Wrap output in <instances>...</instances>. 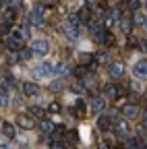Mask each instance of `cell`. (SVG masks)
<instances>
[{"instance_id": "1", "label": "cell", "mask_w": 147, "mask_h": 149, "mask_svg": "<svg viewBox=\"0 0 147 149\" xmlns=\"http://www.w3.org/2000/svg\"><path fill=\"white\" fill-rule=\"evenodd\" d=\"M29 21H31V25H35V27H40V25L44 23V4H42V2H40L38 6H35L33 10H31Z\"/></svg>"}, {"instance_id": "34", "label": "cell", "mask_w": 147, "mask_h": 149, "mask_svg": "<svg viewBox=\"0 0 147 149\" xmlns=\"http://www.w3.org/2000/svg\"><path fill=\"white\" fill-rule=\"evenodd\" d=\"M60 87H62L60 81H58V83H52V91H56V89H60Z\"/></svg>"}, {"instance_id": "18", "label": "cell", "mask_w": 147, "mask_h": 149, "mask_svg": "<svg viewBox=\"0 0 147 149\" xmlns=\"http://www.w3.org/2000/svg\"><path fill=\"white\" fill-rule=\"evenodd\" d=\"M54 70H56V74H58V77H64V74H68V66H66L64 62H58Z\"/></svg>"}, {"instance_id": "16", "label": "cell", "mask_w": 147, "mask_h": 149, "mask_svg": "<svg viewBox=\"0 0 147 149\" xmlns=\"http://www.w3.org/2000/svg\"><path fill=\"white\" fill-rule=\"evenodd\" d=\"M2 133L6 135V139H13V137H15V126H13L10 122H4V124H2Z\"/></svg>"}, {"instance_id": "46", "label": "cell", "mask_w": 147, "mask_h": 149, "mask_svg": "<svg viewBox=\"0 0 147 149\" xmlns=\"http://www.w3.org/2000/svg\"><path fill=\"white\" fill-rule=\"evenodd\" d=\"M141 149H147V145H143V147H141Z\"/></svg>"}, {"instance_id": "45", "label": "cell", "mask_w": 147, "mask_h": 149, "mask_svg": "<svg viewBox=\"0 0 147 149\" xmlns=\"http://www.w3.org/2000/svg\"><path fill=\"white\" fill-rule=\"evenodd\" d=\"M145 29H147V19H145Z\"/></svg>"}, {"instance_id": "38", "label": "cell", "mask_w": 147, "mask_h": 149, "mask_svg": "<svg viewBox=\"0 0 147 149\" xmlns=\"http://www.w3.org/2000/svg\"><path fill=\"white\" fill-rule=\"evenodd\" d=\"M50 112H58V104H52L50 106Z\"/></svg>"}, {"instance_id": "33", "label": "cell", "mask_w": 147, "mask_h": 149, "mask_svg": "<svg viewBox=\"0 0 147 149\" xmlns=\"http://www.w3.org/2000/svg\"><path fill=\"white\" fill-rule=\"evenodd\" d=\"M95 58H98V60H100V62H106V58H108V56H106V54H104V52H102V54H98V56H95Z\"/></svg>"}, {"instance_id": "25", "label": "cell", "mask_w": 147, "mask_h": 149, "mask_svg": "<svg viewBox=\"0 0 147 149\" xmlns=\"http://www.w3.org/2000/svg\"><path fill=\"white\" fill-rule=\"evenodd\" d=\"M81 62H83V64H91V62H93V54L83 52V54H81Z\"/></svg>"}, {"instance_id": "6", "label": "cell", "mask_w": 147, "mask_h": 149, "mask_svg": "<svg viewBox=\"0 0 147 149\" xmlns=\"http://www.w3.org/2000/svg\"><path fill=\"white\" fill-rule=\"evenodd\" d=\"M116 21H120V13L116 8L104 15V27H112V25H116Z\"/></svg>"}, {"instance_id": "43", "label": "cell", "mask_w": 147, "mask_h": 149, "mask_svg": "<svg viewBox=\"0 0 147 149\" xmlns=\"http://www.w3.org/2000/svg\"><path fill=\"white\" fill-rule=\"evenodd\" d=\"M85 2H89V4H93V2H95V0H85Z\"/></svg>"}, {"instance_id": "41", "label": "cell", "mask_w": 147, "mask_h": 149, "mask_svg": "<svg viewBox=\"0 0 147 149\" xmlns=\"http://www.w3.org/2000/svg\"><path fill=\"white\" fill-rule=\"evenodd\" d=\"M0 149H8V143H0Z\"/></svg>"}, {"instance_id": "5", "label": "cell", "mask_w": 147, "mask_h": 149, "mask_svg": "<svg viewBox=\"0 0 147 149\" xmlns=\"http://www.w3.org/2000/svg\"><path fill=\"white\" fill-rule=\"evenodd\" d=\"M17 124H19L21 128H25V130H31L35 126V120L31 116H27V114H19L17 116Z\"/></svg>"}, {"instance_id": "47", "label": "cell", "mask_w": 147, "mask_h": 149, "mask_svg": "<svg viewBox=\"0 0 147 149\" xmlns=\"http://www.w3.org/2000/svg\"><path fill=\"white\" fill-rule=\"evenodd\" d=\"M0 50H2V42H0Z\"/></svg>"}, {"instance_id": "49", "label": "cell", "mask_w": 147, "mask_h": 149, "mask_svg": "<svg viewBox=\"0 0 147 149\" xmlns=\"http://www.w3.org/2000/svg\"><path fill=\"white\" fill-rule=\"evenodd\" d=\"M145 97H147V95H145Z\"/></svg>"}, {"instance_id": "2", "label": "cell", "mask_w": 147, "mask_h": 149, "mask_svg": "<svg viewBox=\"0 0 147 149\" xmlns=\"http://www.w3.org/2000/svg\"><path fill=\"white\" fill-rule=\"evenodd\" d=\"M133 74H135L137 81H145L147 79V60H139L133 66Z\"/></svg>"}, {"instance_id": "40", "label": "cell", "mask_w": 147, "mask_h": 149, "mask_svg": "<svg viewBox=\"0 0 147 149\" xmlns=\"http://www.w3.org/2000/svg\"><path fill=\"white\" fill-rule=\"evenodd\" d=\"M141 48H143V50H147V40H143V42H141Z\"/></svg>"}, {"instance_id": "4", "label": "cell", "mask_w": 147, "mask_h": 149, "mask_svg": "<svg viewBox=\"0 0 147 149\" xmlns=\"http://www.w3.org/2000/svg\"><path fill=\"white\" fill-rule=\"evenodd\" d=\"M54 72V66L50 64V62H42V64H38L33 68V74L35 77H50V74Z\"/></svg>"}, {"instance_id": "10", "label": "cell", "mask_w": 147, "mask_h": 149, "mask_svg": "<svg viewBox=\"0 0 147 149\" xmlns=\"http://www.w3.org/2000/svg\"><path fill=\"white\" fill-rule=\"evenodd\" d=\"M62 31H64V35L68 37L70 42H77V37H79V31H77V27H75V25L66 23V25H62Z\"/></svg>"}, {"instance_id": "17", "label": "cell", "mask_w": 147, "mask_h": 149, "mask_svg": "<svg viewBox=\"0 0 147 149\" xmlns=\"http://www.w3.org/2000/svg\"><path fill=\"white\" fill-rule=\"evenodd\" d=\"M8 106V93L4 87H0V108H6Z\"/></svg>"}, {"instance_id": "21", "label": "cell", "mask_w": 147, "mask_h": 149, "mask_svg": "<svg viewBox=\"0 0 147 149\" xmlns=\"http://www.w3.org/2000/svg\"><path fill=\"white\" fill-rule=\"evenodd\" d=\"M31 54H33V50H29V48H23V50L19 52V58H21V60H29V58H31Z\"/></svg>"}, {"instance_id": "36", "label": "cell", "mask_w": 147, "mask_h": 149, "mask_svg": "<svg viewBox=\"0 0 147 149\" xmlns=\"http://www.w3.org/2000/svg\"><path fill=\"white\" fill-rule=\"evenodd\" d=\"M135 21H137V23H145V17H141V15H137V17H135Z\"/></svg>"}, {"instance_id": "19", "label": "cell", "mask_w": 147, "mask_h": 149, "mask_svg": "<svg viewBox=\"0 0 147 149\" xmlns=\"http://www.w3.org/2000/svg\"><path fill=\"white\" fill-rule=\"evenodd\" d=\"M68 23L75 25V27H79V25H81V17H79V13H70V15H68Z\"/></svg>"}, {"instance_id": "42", "label": "cell", "mask_w": 147, "mask_h": 149, "mask_svg": "<svg viewBox=\"0 0 147 149\" xmlns=\"http://www.w3.org/2000/svg\"><path fill=\"white\" fill-rule=\"evenodd\" d=\"M100 149H108V145L106 143H100Z\"/></svg>"}, {"instance_id": "35", "label": "cell", "mask_w": 147, "mask_h": 149, "mask_svg": "<svg viewBox=\"0 0 147 149\" xmlns=\"http://www.w3.org/2000/svg\"><path fill=\"white\" fill-rule=\"evenodd\" d=\"M131 87H133V91H141V85H139V83H137V81H135V83H133V85H131Z\"/></svg>"}, {"instance_id": "9", "label": "cell", "mask_w": 147, "mask_h": 149, "mask_svg": "<svg viewBox=\"0 0 147 149\" xmlns=\"http://www.w3.org/2000/svg\"><path fill=\"white\" fill-rule=\"evenodd\" d=\"M6 46H8V50H13V52H21V50H23V44H21V37H19V35H10L8 40H6Z\"/></svg>"}, {"instance_id": "28", "label": "cell", "mask_w": 147, "mask_h": 149, "mask_svg": "<svg viewBox=\"0 0 147 149\" xmlns=\"http://www.w3.org/2000/svg\"><path fill=\"white\" fill-rule=\"evenodd\" d=\"M79 135L77 133H66V143H77Z\"/></svg>"}, {"instance_id": "20", "label": "cell", "mask_w": 147, "mask_h": 149, "mask_svg": "<svg viewBox=\"0 0 147 149\" xmlns=\"http://www.w3.org/2000/svg\"><path fill=\"white\" fill-rule=\"evenodd\" d=\"M42 130H44V133H54V124L50 122V120H42Z\"/></svg>"}, {"instance_id": "3", "label": "cell", "mask_w": 147, "mask_h": 149, "mask_svg": "<svg viewBox=\"0 0 147 149\" xmlns=\"http://www.w3.org/2000/svg\"><path fill=\"white\" fill-rule=\"evenodd\" d=\"M31 50H33L35 54H40V56H46V54L50 52V44H48V40H33Z\"/></svg>"}, {"instance_id": "23", "label": "cell", "mask_w": 147, "mask_h": 149, "mask_svg": "<svg viewBox=\"0 0 147 149\" xmlns=\"http://www.w3.org/2000/svg\"><path fill=\"white\" fill-rule=\"evenodd\" d=\"M102 44H106V46H112V44H114V35L110 33V31H106V33H104V40H102Z\"/></svg>"}, {"instance_id": "15", "label": "cell", "mask_w": 147, "mask_h": 149, "mask_svg": "<svg viewBox=\"0 0 147 149\" xmlns=\"http://www.w3.org/2000/svg\"><path fill=\"white\" fill-rule=\"evenodd\" d=\"M114 130H116L118 135H126V133H128V124H126L124 120H118V122L114 124Z\"/></svg>"}, {"instance_id": "37", "label": "cell", "mask_w": 147, "mask_h": 149, "mask_svg": "<svg viewBox=\"0 0 147 149\" xmlns=\"http://www.w3.org/2000/svg\"><path fill=\"white\" fill-rule=\"evenodd\" d=\"M42 4H50L52 6V4H56V0H42Z\"/></svg>"}, {"instance_id": "14", "label": "cell", "mask_w": 147, "mask_h": 149, "mask_svg": "<svg viewBox=\"0 0 147 149\" xmlns=\"http://www.w3.org/2000/svg\"><path fill=\"white\" fill-rule=\"evenodd\" d=\"M98 128L100 130H110L112 128V120H110L108 116H100L98 118Z\"/></svg>"}, {"instance_id": "26", "label": "cell", "mask_w": 147, "mask_h": 149, "mask_svg": "<svg viewBox=\"0 0 147 149\" xmlns=\"http://www.w3.org/2000/svg\"><path fill=\"white\" fill-rule=\"evenodd\" d=\"M10 29H13V25L4 21L2 25H0V35H6V33H10Z\"/></svg>"}, {"instance_id": "39", "label": "cell", "mask_w": 147, "mask_h": 149, "mask_svg": "<svg viewBox=\"0 0 147 149\" xmlns=\"http://www.w3.org/2000/svg\"><path fill=\"white\" fill-rule=\"evenodd\" d=\"M143 124H145V126H147V110H145V112H143Z\"/></svg>"}, {"instance_id": "30", "label": "cell", "mask_w": 147, "mask_h": 149, "mask_svg": "<svg viewBox=\"0 0 147 149\" xmlns=\"http://www.w3.org/2000/svg\"><path fill=\"white\" fill-rule=\"evenodd\" d=\"M79 17H81V23L89 21V10H81V13H79Z\"/></svg>"}, {"instance_id": "44", "label": "cell", "mask_w": 147, "mask_h": 149, "mask_svg": "<svg viewBox=\"0 0 147 149\" xmlns=\"http://www.w3.org/2000/svg\"><path fill=\"white\" fill-rule=\"evenodd\" d=\"M4 2H6V4H8V0H0V4H4Z\"/></svg>"}, {"instance_id": "48", "label": "cell", "mask_w": 147, "mask_h": 149, "mask_svg": "<svg viewBox=\"0 0 147 149\" xmlns=\"http://www.w3.org/2000/svg\"><path fill=\"white\" fill-rule=\"evenodd\" d=\"M145 8H147V0H145Z\"/></svg>"}, {"instance_id": "11", "label": "cell", "mask_w": 147, "mask_h": 149, "mask_svg": "<svg viewBox=\"0 0 147 149\" xmlns=\"http://www.w3.org/2000/svg\"><path fill=\"white\" fill-rule=\"evenodd\" d=\"M89 108H91V112H95V114H102V110L106 108V100L104 97H93L91 104H89Z\"/></svg>"}, {"instance_id": "31", "label": "cell", "mask_w": 147, "mask_h": 149, "mask_svg": "<svg viewBox=\"0 0 147 149\" xmlns=\"http://www.w3.org/2000/svg\"><path fill=\"white\" fill-rule=\"evenodd\" d=\"M31 112H33V116H40V118L44 116V110H42V108H38V106H33V110H31Z\"/></svg>"}, {"instance_id": "7", "label": "cell", "mask_w": 147, "mask_h": 149, "mask_svg": "<svg viewBox=\"0 0 147 149\" xmlns=\"http://www.w3.org/2000/svg\"><path fill=\"white\" fill-rule=\"evenodd\" d=\"M108 72H110V77H112V79H122V74H124V66H122V62L110 64Z\"/></svg>"}, {"instance_id": "24", "label": "cell", "mask_w": 147, "mask_h": 149, "mask_svg": "<svg viewBox=\"0 0 147 149\" xmlns=\"http://www.w3.org/2000/svg\"><path fill=\"white\" fill-rule=\"evenodd\" d=\"M75 77H77V79L87 77V68H85V66H77V68H75Z\"/></svg>"}, {"instance_id": "27", "label": "cell", "mask_w": 147, "mask_h": 149, "mask_svg": "<svg viewBox=\"0 0 147 149\" xmlns=\"http://www.w3.org/2000/svg\"><path fill=\"white\" fill-rule=\"evenodd\" d=\"M75 108H77V114L81 116L83 112H85V102L83 100H77V104H75Z\"/></svg>"}, {"instance_id": "13", "label": "cell", "mask_w": 147, "mask_h": 149, "mask_svg": "<svg viewBox=\"0 0 147 149\" xmlns=\"http://www.w3.org/2000/svg\"><path fill=\"white\" fill-rule=\"evenodd\" d=\"M23 93H25V95H38V93H40V87L38 85H35V83H23Z\"/></svg>"}, {"instance_id": "22", "label": "cell", "mask_w": 147, "mask_h": 149, "mask_svg": "<svg viewBox=\"0 0 147 149\" xmlns=\"http://www.w3.org/2000/svg\"><path fill=\"white\" fill-rule=\"evenodd\" d=\"M124 4H126L128 10H133V13H135V10L139 8V0H124Z\"/></svg>"}, {"instance_id": "32", "label": "cell", "mask_w": 147, "mask_h": 149, "mask_svg": "<svg viewBox=\"0 0 147 149\" xmlns=\"http://www.w3.org/2000/svg\"><path fill=\"white\" fill-rule=\"evenodd\" d=\"M72 91H75V93H83V91H85V87H83L81 83H77L75 87H72Z\"/></svg>"}, {"instance_id": "8", "label": "cell", "mask_w": 147, "mask_h": 149, "mask_svg": "<svg viewBox=\"0 0 147 149\" xmlns=\"http://www.w3.org/2000/svg\"><path fill=\"white\" fill-rule=\"evenodd\" d=\"M122 114H124L126 118H139V116H141V110H139V106H135V104H128V106L122 108Z\"/></svg>"}, {"instance_id": "29", "label": "cell", "mask_w": 147, "mask_h": 149, "mask_svg": "<svg viewBox=\"0 0 147 149\" xmlns=\"http://www.w3.org/2000/svg\"><path fill=\"white\" fill-rule=\"evenodd\" d=\"M50 149H64V143H62V141H52Z\"/></svg>"}, {"instance_id": "12", "label": "cell", "mask_w": 147, "mask_h": 149, "mask_svg": "<svg viewBox=\"0 0 147 149\" xmlns=\"http://www.w3.org/2000/svg\"><path fill=\"white\" fill-rule=\"evenodd\" d=\"M104 91H106V97H112V100H114V97H118L120 93H122V89H120V87H116L114 83L106 85V89H104Z\"/></svg>"}]
</instances>
